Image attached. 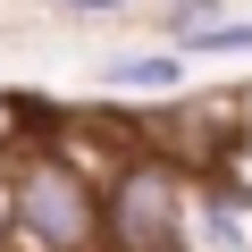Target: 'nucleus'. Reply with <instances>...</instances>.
<instances>
[{
    "label": "nucleus",
    "instance_id": "obj_1",
    "mask_svg": "<svg viewBox=\"0 0 252 252\" xmlns=\"http://www.w3.org/2000/svg\"><path fill=\"white\" fill-rule=\"evenodd\" d=\"M109 227V193L76 160H34L17 177V235L26 252H93Z\"/></svg>",
    "mask_w": 252,
    "mask_h": 252
},
{
    "label": "nucleus",
    "instance_id": "obj_2",
    "mask_svg": "<svg viewBox=\"0 0 252 252\" xmlns=\"http://www.w3.org/2000/svg\"><path fill=\"white\" fill-rule=\"evenodd\" d=\"M185 168L168 160H135L109 177V244L118 252H185L177 227H185Z\"/></svg>",
    "mask_w": 252,
    "mask_h": 252
},
{
    "label": "nucleus",
    "instance_id": "obj_3",
    "mask_svg": "<svg viewBox=\"0 0 252 252\" xmlns=\"http://www.w3.org/2000/svg\"><path fill=\"white\" fill-rule=\"evenodd\" d=\"M177 244L185 252H252V177H193Z\"/></svg>",
    "mask_w": 252,
    "mask_h": 252
},
{
    "label": "nucleus",
    "instance_id": "obj_4",
    "mask_svg": "<svg viewBox=\"0 0 252 252\" xmlns=\"http://www.w3.org/2000/svg\"><path fill=\"white\" fill-rule=\"evenodd\" d=\"M101 84L109 93H177L185 51H118V59H101Z\"/></svg>",
    "mask_w": 252,
    "mask_h": 252
},
{
    "label": "nucleus",
    "instance_id": "obj_5",
    "mask_svg": "<svg viewBox=\"0 0 252 252\" xmlns=\"http://www.w3.org/2000/svg\"><path fill=\"white\" fill-rule=\"evenodd\" d=\"M177 51L193 59H252V17H210V26H193V34H177Z\"/></svg>",
    "mask_w": 252,
    "mask_h": 252
},
{
    "label": "nucleus",
    "instance_id": "obj_6",
    "mask_svg": "<svg viewBox=\"0 0 252 252\" xmlns=\"http://www.w3.org/2000/svg\"><path fill=\"white\" fill-rule=\"evenodd\" d=\"M210 17H219V0H168V34H193Z\"/></svg>",
    "mask_w": 252,
    "mask_h": 252
},
{
    "label": "nucleus",
    "instance_id": "obj_7",
    "mask_svg": "<svg viewBox=\"0 0 252 252\" xmlns=\"http://www.w3.org/2000/svg\"><path fill=\"white\" fill-rule=\"evenodd\" d=\"M67 17H109V9H126V0H59Z\"/></svg>",
    "mask_w": 252,
    "mask_h": 252
},
{
    "label": "nucleus",
    "instance_id": "obj_8",
    "mask_svg": "<svg viewBox=\"0 0 252 252\" xmlns=\"http://www.w3.org/2000/svg\"><path fill=\"white\" fill-rule=\"evenodd\" d=\"M0 235H17V185H0Z\"/></svg>",
    "mask_w": 252,
    "mask_h": 252
},
{
    "label": "nucleus",
    "instance_id": "obj_9",
    "mask_svg": "<svg viewBox=\"0 0 252 252\" xmlns=\"http://www.w3.org/2000/svg\"><path fill=\"white\" fill-rule=\"evenodd\" d=\"M244 177H252V143H244Z\"/></svg>",
    "mask_w": 252,
    "mask_h": 252
}]
</instances>
